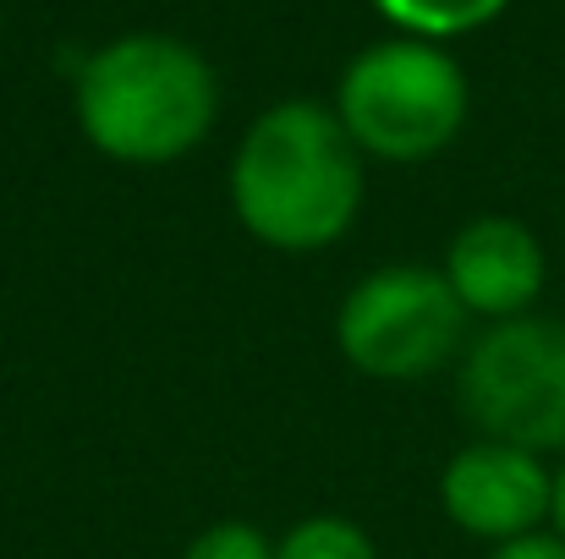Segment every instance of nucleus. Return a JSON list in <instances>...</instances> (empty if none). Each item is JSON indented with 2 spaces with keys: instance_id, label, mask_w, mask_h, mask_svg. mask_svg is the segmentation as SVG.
I'll return each instance as SVG.
<instances>
[{
  "instance_id": "nucleus-1",
  "label": "nucleus",
  "mask_w": 565,
  "mask_h": 559,
  "mask_svg": "<svg viewBox=\"0 0 565 559\" xmlns=\"http://www.w3.org/2000/svg\"><path fill=\"white\" fill-rule=\"evenodd\" d=\"M231 203L264 247L319 252L341 241L363 208V154L335 110L286 99L236 143Z\"/></svg>"
},
{
  "instance_id": "nucleus-2",
  "label": "nucleus",
  "mask_w": 565,
  "mask_h": 559,
  "mask_svg": "<svg viewBox=\"0 0 565 559\" xmlns=\"http://www.w3.org/2000/svg\"><path fill=\"white\" fill-rule=\"evenodd\" d=\"M220 116L214 66L171 33H127L77 72V127L121 165H171Z\"/></svg>"
},
{
  "instance_id": "nucleus-3",
  "label": "nucleus",
  "mask_w": 565,
  "mask_h": 559,
  "mask_svg": "<svg viewBox=\"0 0 565 559\" xmlns=\"http://www.w3.org/2000/svg\"><path fill=\"white\" fill-rule=\"evenodd\" d=\"M335 116L358 154L417 165L456 143L467 121V77L428 39H384L341 72Z\"/></svg>"
},
{
  "instance_id": "nucleus-4",
  "label": "nucleus",
  "mask_w": 565,
  "mask_h": 559,
  "mask_svg": "<svg viewBox=\"0 0 565 559\" xmlns=\"http://www.w3.org/2000/svg\"><path fill=\"white\" fill-rule=\"evenodd\" d=\"M461 411L483 439L565 450V319H505L461 352Z\"/></svg>"
},
{
  "instance_id": "nucleus-5",
  "label": "nucleus",
  "mask_w": 565,
  "mask_h": 559,
  "mask_svg": "<svg viewBox=\"0 0 565 559\" xmlns=\"http://www.w3.org/2000/svg\"><path fill=\"white\" fill-rule=\"evenodd\" d=\"M335 346L369 378H428L467 346V308L456 302L445 269H374L347 291Z\"/></svg>"
},
{
  "instance_id": "nucleus-6",
  "label": "nucleus",
  "mask_w": 565,
  "mask_h": 559,
  "mask_svg": "<svg viewBox=\"0 0 565 559\" xmlns=\"http://www.w3.org/2000/svg\"><path fill=\"white\" fill-rule=\"evenodd\" d=\"M439 505L467 538H483L500 549V544L544 533V522L555 510V472L533 450H516L500 439H472L467 450H456L445 461Z\"/></svg>"
},
{
  "instance_id": "nucleus-7",
  "label": "nucleus",
  "mask_w": 565,
  "mask_h": 559,
  "mask_svg": "<svg viewBox=\"0 0 565 559\" xmlns=\"http://www.w3.org/2000/svg\"><path fill=\"white\" fill-rule=\"evenodd\" d=\"M445 280L456 291V302L467 308V319H527L533 302L544 297L550 280V258L544 241L533 236V225L511 219V214H478L450 236L445 252Z\"/></svg>"
},
{
  "instance_id": "nucleus-8",
  "label": "nucleus",
  "mask_w": 565,
  "mask_h": 559,
  "mask_svg": "<svg viewBox=\"0 0 565 559\" xmlns=\"http://www.w3.org/2000/svg\"><path fill=\"white\" fill-rule=\"evenodd\" d=\"M379 11L412 33V39H456V33H472L483 22H494L511 0H374Z\"/></svg>"
},
{
  "instance_id": "nucleus-9",
  "label": "nucleus",
  "mask_w": 565,
  "mask_h": 559,
  "mask_svg": "<svg viewBox=\"0 0 565 559\" xmlns=\"http://www.w3.org/2000/svg\"><path fill=\"white\" fill-rule=\"evenodd\" d=\"M275 559H379V549L369 544V533L347 516H313V522H297L280 544Z\"/></svg>"
},
{
  "instance_id": "nucleus-10",
  "label": "nucleus",
  "mask_w": 565,
  "mask_h": 559,
  "mask_svg": "<svg viewBox=\"0 0 565 559\" xmlns=\"http://www.w3.org/2000/svg\"><path fill=\"white\" fill-rule=\"evenodd\" d=\"M182 559H275L269 538L247 522H214L209 533H198Z\"/></svg>"
},
{
  "instance_id": "nucleus-11",
  "label": "nucleus",
  "mask_w": 565,
  "mask_h": 559,
  "mask_svg": "<svg viewBox=\"0 0 565 559\" xmlns=\"http://www.w3.org/2000/svg\"><path fill=\"white\" fill-rule=\"evenodd\" d=\"M489 559H565V538H561V533H533V538L500 544Z\"/></svg>"
},
{
  "instance_id": "nucleus-12",
  "label": "nucleus",
  "mask_w": 565,
  "mask_h": 559,
  "mask_svg": "<svg viewBox=\"0 0 565 559\" xmlns=\"http://www.w3.org/2000/svg\"><path fill=\"white\" fill-rule=\"evenodd\" d=\"M550 522H555V533L565 538V461H561V472H555V510H550Z\"/></svg>"
}]
</instances>
